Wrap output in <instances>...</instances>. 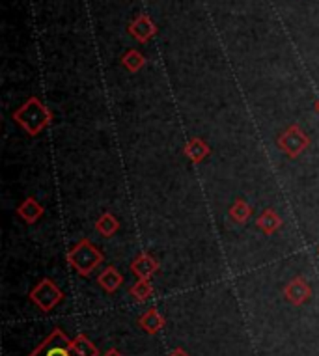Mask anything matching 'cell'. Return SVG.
<instances>
[{
  "instance_id": "6da1fadb",
  "label": "cell",
  "mask_w": 319,
  "mask_h": 356,
  "mask_svg": "<svg viewBox=\"0 0 319 356\" xmlns=\"http://www.w3.org/2000/svg\"><path fill=\"white\" fill-rule=\"evenodd\" d=\"M13 118L17 119L19 124L23 125L31 135H37L49 124L47 108L43 107L40 99H36V97H32L31 101L24 103L23 107L13 114Z\"/></svg>"
},
{
  "instance_id": "7a4b0ae2",
  "label": "cell",
  "mask_w": 319,
  "mask_h": 356,
  "mask_svg": "<svg viewBox=\"0 0 319 356\" xmlns=\"http://www.w3.org/2000/svg\"><path fill=\"white\" fill-rule=\"evenodd\" d=\"M101 254H99V250L90 244L88 241H80V243L71 250V254H69V263L73 265V269L77 271L78 274H90L94 269L101 263Z\"/></svg>"
},
{
  "instance_id": "3957f363",
  "label": "cell",
  "mask_w": 319,
  "mask_h": 356,
  "mask_svg": "<svg viewBox=\"0 0 319 356\" xmlns=\"http://www.w3.org/2000/svg\"><path fill=\"white\" fill-rule=\"evenodd\" d=\"M32 303L37 304V308L43 310V312H51L55 308L56 304L62 303L64 298V293H62L53 280H42L40 284L31 291Z\"/></svg>"
},
{
  "instance_id": "277c9868",
  "label": "cell",
  "mask_w": 319,
  "mask_h": 356,
  "mask_svg": "<svg viewBox=\"0 0 319 356\" xmlns=\"http://www.w3.org/2000/svg\"><path fill=\"white\" fill-rule=\"evenodd\" d=\"M31 356H75V353L66 334L55 330Z\"/></svg>"
},
{
  "instance_id": "5b68a950",
  "label": "cell",
  "mask_w": 319,
  "mask_h": 356,
  "mask_svg": "<svg viewBox=\"0 0 319 356\" xmlns=\"http://www.w3.org/2000/svg\"><path fill=\"white\" fill-rule=\"evenodd\" d=\"M307 146L308 138L304 137V133H302L297 125L289 127L288 131L282 135V138H280V148H282L288 155H291V157H295V155L301 153Z\"/></svg>"
},
{
  "instance_id": "8992f818",
  "label": "cell",
  "mask_w": 319,
  "mask_h": 356,
  "mask_svg": "<svg viewBox=\"0 0 319 356\" xmlns=\"http://www.w3.org/2000/svg\"><path fill=\"white\" fill-rule=\"evenodd\" d=\"M284 295L288 297L289 303L302 304L310 298V287H308V284L304 280L297 278L293 280V282H289L288 287L284 289Z\"/></svg>"
},
{
  "instance_id": "52a82bcc",
  "label": "cell",
  "mask_w": 319,
  "mask_h": 356,
  "mask_svg": "<svg viewBox=\"0 0 319 356\" xmlns=\"http://www.w3.org/2000/svg\"><path fill=\"white\" fill-rule=\"evenodd\" d=\"M131 36H135L139 42H148L151 36H155V24L151 23L146 15H140L131 23L129 26Z\"/></svg>"
},
{
  "instance_id": "ba28073f",
  "label": "cell",
  "mask_w": 319,
  "mask_h": 356,
  "mask_svg": "<svg viewBox=\"0 0 319 356\" xmlns=\"http://www.w3.org/2000/svg\"><path fill=\"white\" fill-rule=\"evenodd\" d=\"M139 325L144 328L148 334H157L161 328L164 327V319H163V315L159 314L155 308H151L148 310L142 317H140Z\"/></svg>"
},
{
  "instance_id": "9c48e42d",
  "label": "cell",
  "mask_w": 319,
  "mask_h": 356,
  "mask_svg": "<svg viewBox=\"0 0 319 356\" xmlns=\"http://www.w3.org/2000/svg\"><path fill=\"white\" fill-rule=\"evenodd\" d=\"M131 271L137 274L140 280H148L151 274L157 271V263L153 257H150V255H140V257H137V260L132 262Z\"/></svg>"
},
{
  "instance_id": "30bf717a",
  "label": "cell",
  "mask_w": 319,
  "mask_h": 356,
  "mask_svg": "<svg viewBox=\"0 0 319 356\" xmlns=\"http://www.w3.org/2000/svg\"><path fill=\"white\" fill-rule=\"evenodd\" d=\"M97 282H99V285H101L103 289L112 293V291H116L118 287H120L121 282H123V276H121V274L118 273L114 267H109V269H105V271L99 274Z\"/></svg>"
},
{
  "instance_id": "8fae6325",
  "label": "cell",
  "mask_w": 319,
  "mask_h": 356,
  "mask_svg": "<svg viewBox=\"0 0 319 356\" xmlns=\"http://www.w3.org/2000/svg\"><path fill=\"white\" fill-rule=\"evenodd\" d=\"M73 353L75 356H99V350L94 344H92L90 339L86 338V336H78L71 341Z\"/></svg>"
},
{
  "instance_id": "7c38bea8",
  "label": "cell",
  "mask_w": 319,
  "mask_h": 356,
  "mask_svg": "<svg viewBox=\"0 0 319 356\" xmlns=\"http://www.w3.org/2000/svg\"><path fill=\"white\" fill-rule=\"evenodd\" d=\"M42 213H43L42 205H40L34 198H28V200L19 207V214H21L26 222H34V220H36Z\"/></svg>"
},
{
  "instance_id": "4fadbf2b",
  "label": "cell",
  "mask_w": 319,
  "mask_h": 356,
  "mask_svg": "<svg viewBox=\"0 0 319 356\" xmlns=\"http://www.w3.org/2000/svg\"><path fill=\"white\" fill-rule=\"evenodd\" d=\"M121 64L129 69V71H139L140 67L144 66V56L139 51H129L126 56L121 58Z\"/></svg>"
},
{
  "instance_id": "5bb4252c",
  "label": "cell",
  "mask_w": 319,
  "mask_h": 356,
  "mask_svg": "<svg viewBox=\"0 0 319 356\" xmlns=\"http://www.w3.org/2000/svg\"><path fill=\"white\" fill-rule=\"evenodd\" d=\"M258 226L265 233H273L280 226V220H278V217L273 211H265L258 219Z\"/></svg>"
},
{
  "instance_id": "9a60e30c",
  "label": "cell",
  "mask_w": 319,
  "mask_h": 356,
  "mask_svg": "<svg viewBox=\"0 0 319 356\" xmlns=\"http://www.w3.org/2000/svg\"><path fill=\"white\" fill-rule=\"evenodd\" d=\"M116 230H118V220L112 214H105L97 220V232L103 233V235H112Z\"/></svg>"
},
{
  "instance_id": "2e32d148",
  "label": "cell",
  "mask_w": 319,
  "mask_h": 356,
  "mask_svg": "<svg viewBox=\"0 0 319 356\" xmlns=\"http://www.w3.org/2000/svg\"><path fill=\"white\" fill-rule=\"evenodd\" d=\"M131 295L137 300H146V298H150L151 295V284L148 282V280H140V282H137V284L132 285L131 287Z\"/></svg>"
},
{
  "instance_id": "e0dca14e",
  "label": "cell",
  "mask_w": 319,
  "mask_h": 356,
  "mask_svg": "<svg viewBox=\"0 0 319 356\" xmlns=\"http://www.w3.org/2000/svg\"><path fill=\"white\" fill-rule=\"evenodd\" d=\"M187 153L193 160H202L205 155L209 153V149H207V146H205L202 140H198V138H196V140H193V142L187 146Z\"/></svg>"
},
{
  "instance_id": "ac0fdd59",
  "label": "cell",
  "mask_w": 319,
  "mask_h": 356,
  "mask_svg": "<svg viewBox=\"0 0 319 356\" xmlns=\"http://www.w3.org/2000/svg\"><path fill=\"white\" fill-rule=\"evenodd\" d=\"M230 214H232V219H234L235 222H245V220L248 219V214H250V207H248L243 200H239V202H235V205L232 207Z\"/></svg>"
},
{
  "instance_id": "d6986e66",
  "label": "cell",
  "mask_w": 319,
  "mask_h": 356,
  "mask_svg": "<svg viewBox=\"0 0 319 356\" xmlns=\"http://www.w3.org/2000/svg\"><path fill=\"white\" fill-rule=\"evenodd\" d=\"M169 356H189V355L183 349H175V350H172Z\"/></svg>"
},
{
  "instance_id": "ffe728a7",
  "label": "cell",
  "mask_w": 319,
  "mask_h": 356,
  "mask_svg": "<svg viewBox=\"0 0 319 356\" xmlns=\"http://www.w3.org/2000/svg\"><path fill=\"white\" fill-rule=\"evenodd\" d=\"M105 356H123V355H121L120 350L110 349V350H107V353H105Z\"/></svg>"
},
{
  "instance_id": "44dd1931",
  "label": "cell",
  "mask_w": 319,
  "mask_h": 356,
  "mask_svg": "<svg viewBox=\"0 0 319 356\" xmlns=\"http://www.w3.org/2000/svg\"><path fill=\"white\" fill-rule=\"evenodd\" d=\"M318 108H319V103H318Z\"/></svg>"
}]
</instances>
